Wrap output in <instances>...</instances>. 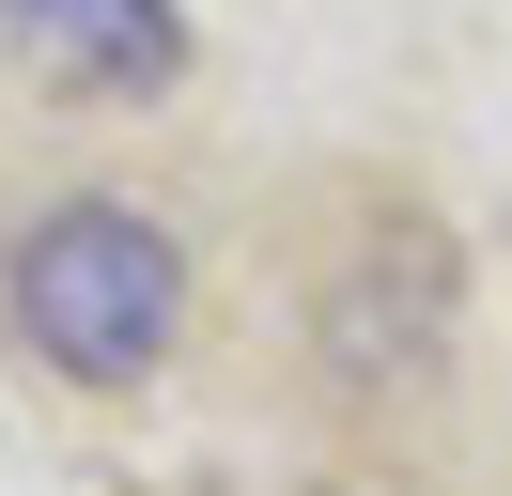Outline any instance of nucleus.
<instances>
[{
	"label": "nucleus",
	"mask_w": 512,
	"mask_h": 496,
	"mask_svg": "<svg viewBox=\"0 0 512 496\" xmlns=\"http://www.w3.org/2000/svg\"><path fill=\"white\" fill-rule=\"evenodd\" d=\"M0 295H16V326H32V357L78 372V388H140V372L171 357V326H187V264H171V233L140 202L32 217L16 264H0Z\"/></svg>",
	"instance_id": "1"
},
{
	"label": "nucleus",
	"mask_w": 512,
	"mask_h": 496,
	"mask_svg": "<svg viewBox=\"0 0 512 496\" xmlns=\"http://www.w3.org/2000/svg\"><path fill=\"white\" fill-rule=\"evenodd\" d=\"M0 47L32 62L47 93L125 109V93H156L171 62H187V16H171V0H0Z\"/></svg>",
	"instance_id": "2"
}]
</instances>
